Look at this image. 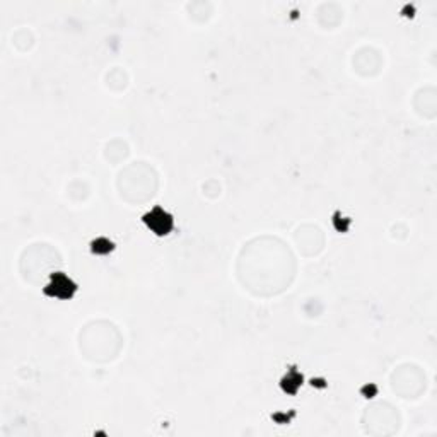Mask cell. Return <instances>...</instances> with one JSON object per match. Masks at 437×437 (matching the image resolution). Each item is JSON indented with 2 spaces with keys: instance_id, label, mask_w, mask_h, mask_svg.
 <instances>
[{
  "instance_id": "obj_3",
  "label": "cell",
  "mask_w": 437,
  "mask_h": 437,
  "mask_svg": "<svg viewBox=\"0 0 437 437\" xmlns=\"http://www.w3.org/2000/svg\"><path fill=\"white\" fill-rule=\"evenodd\" d=\"M301 384H302V376L299 374L297 371H290L289 374H287L284 378V381H282V388H284L287 393L294 395Z\"/></svg>"
},
{
  "instance_id": "obj_1",
  "label": "cell",
  "mask_w": 437,
  "mask_h": 437,
  "mask_svg": "<svg viewBox=\"0 0 437 437\" xmlns=\"http://www.w3.org/2000/svg\"><path fill=\"white\" fill-rule=\"evenodd\" d=\"M144 222L156 236H168L173 230V226H175L171 214L166 212V210L161 207L152 209L151 212L145 214Z\"/></svg>"
},
{
  "instance_id": "obj_2",
  "label": "cell",
  "mask_w": 437,
  "mask_h": 437,
  "mask_svg": "<svg viewBox=\"0 0 437 437\" xmlns=\"http://www.w3.org/2000/svg\"><path fill=\"white\" fill-rule=\"evenodd\" d=\"M77 285L72 282V278H68L66 273L56 272L50 277V282L44 287V294L51 295V297L59 299H70L75 294Z\"/></svg>"
}]
</instances>
